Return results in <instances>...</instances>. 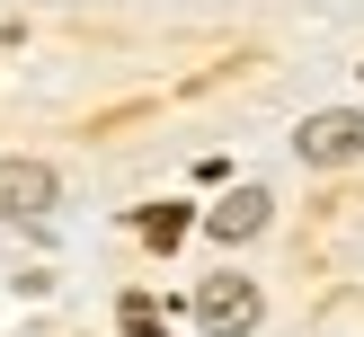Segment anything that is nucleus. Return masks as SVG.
<instances>
[{
  "instance_id": "f257e3e1",
  "label": "nucleus",
  "mask_w": 364,
  "mask_h": 337,
  "mask_svg": "<svg viewBox=\"0 0 364 337\" xmlns=\"http://www.w3.org/2000/svg\"><path fill=\"white\" fill-rule=\"evenodd\" d=\"M258 311H267V302H258L249 275H205V284H196V328H205V337H249Z\"/></svg>"
},
{
  "instance_id": "f03ea898",
  "label": "nucleus",
  "mask_w": 364,
  "mask_h": 337,
  "mask_svg": "<svg viewBox=\"0 0 364 337\" xmlns=\"http://www.w3.org/2000/svg\"><path fill=\"white\" fill-rule=\"evenodd\" d=\"M294 151L311 160V169H347V160H364V116L355 106H329V116H311L294 133Z\"/></svg>"
},
{
  "instance_id": "7ed1b4c3",
  "label": "nucleus",
  "mask_w": 364,
  "mask_h": 337,
  "mask_svg": "<svg viewBox=\"0 0 364 337\" xmlns=\"http://www.w3.org/2000/svg\"><path fill=\"white\" fill-rule=\"evenodd\" d=\"M53 195H63V177L45 160H0V222H36V213H53Z\"/></svg>"
},
{
  "instance_id": "20e7f679",
  "label": "nucleus",
  "mask_w": 364,
  "mask_h": 337,
  "mask_svg": "<svg viewBox=\"0 0 364 337\" xmlns=\"http://www.w3.org/2000/svg\"><path fill=\"white\" fill-rule=\"evenodd\" d=\"M267 213H276V204H267L258 187H240V195H223V204L205 213V231H213V240H258V231H267Z\"/></svg>"
},
{
  "instance_id": "39448f33",
  "label": "nucleus",
  "mask_w": 364,
  "mask_h": 337,
  "mask_svg": "<svg viewBox=\"0 0 364 337\" xmlns=\"http://www.w3.org/2000/svg\"><path fill=\"white\" fill-rule=\"evenodd\" d=\"M178 231H187V204H151L142 213V240L151 248H178Z\"/></svg>"
},
{
  "instance_id": "423d86ee",
  "label": "nucleus",
  "mask_w": 364,
  "mask_h": 337,
  "mask_svg": "<svg viewBox=\"0 0 364 337\" xmlns=\"http://www.w3.org/2000/svg\"><path fill=\"white\" fill-rule=\"evenodd\" d=\"M116 319H124V337H160V311H151L142 293H124V311H116Z\"/></svg>"
}]
</instances>
